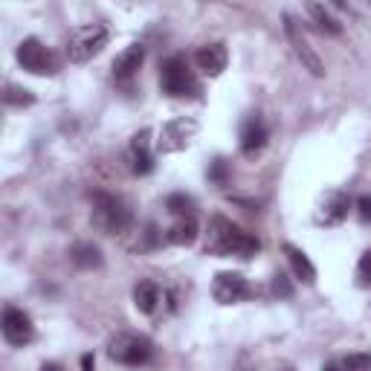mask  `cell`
Returning <instances> with one entry per match:
<instances>
[{
  "label": "cell",
  "instance_id": "1",
  "mask_svg": "<svg viewBox=\"0 0 371 371\" xmlns=\"http://www.w3.org/2000/svg\"><path fill=\"white\" fill-rule=\"evenodd\" d=\"M206 255H238V258H253L261 250V241L253 232L235 226L229 218L215 215L209 220L206 229V244H203Z\"/></svg>",
  "mask_w": 371,
  "mask_h": 371
},
{
  "label": "cell",
  "instance_id": "2",
  "mask_svg": "<svg viewBox=\"0 0 371 371\" xmlns=\"http://www.w3.org/2000/svg\"><path fill=\"white\" fill-rule=\"evenodd\" d=\"M90 200H93V223H96L102 232H108V235H119V232H125L131 226L133 212L119 195L93 192Z\"/></svg>",
  "mask_w": 371,
  "mask_h": 371
},
{
  "label": "cell",
  "instance_id": "3",
  "mask_svg": "<svg viewBox=\"0 0 371 371\" xmlns=\"http://www.w3.org/2000/svg\"><path fill=\"white\" fill-rule=\"evenodd\" d=\"M108 29L102 24H84V26H76L70 32V41H67V56L70 61L76 64H84L90 61L93 56H99L105 46H108Z\"/></svg>",
  "mask_w": 371,
  "mask_h": 371
},
{
  "label": "cell",
  "instance_id": "4",
  "mask_svg": "<svg viewBox=\"0 0 371 371\" xmlns=\"http://www.w3.org/2000/svg\"><path fill=\"white\" fill-rule=\"evenodd\" d=\"M160 87H163V93H168V96H174V99L192 96V93H198L195 70L189 67V61H186L183 56H171L160 67Z\"/></svg>",
  "mask_w": 371,
  "mask_h": 371
},
{
  "label": "cell",
  "instance_id": "5",
  "mask_svg": "<svg viewBox=\"0 0 371 371\" xmlns=\"http://www.w3.org/2000/svg\"><path fill=\"white\" fill-rule=\"evenodd\" d=\"M108 354H111V360L136 368V365H146V362L154 357V345H151V340H146V337L119 334V337H113V340L108 342Z\"/></svg>",
  "mask_w": 371,
  "mask_h": 371
},
{
  "label": "cell",
  "instance_id": "6",
  "mask_svg": "<svg viewBox=\"0 0 371 371\" xmlns=\"http://www.w3.org/2000/svg\"><path fill=\"white\" fill-rule=\"evenodd\" d=\"M18 64L26 70V73H35V76H53L59 70V61L56 56L46 50V46L38 41V38H24L18 44Z\"/></svg>",
  "mask_w": 371,
  "mask_h": 371
},
{
  "label": "cell",
  "instance_id": "7",
  "mask_svg": "<svg viewBox=\"0 0 371 371\" xmlns=\"http://www.w3.org/2000/svg\"><path fill=\"white\" fill-rule=\"evenodd\" d=\"M195 133H198V122H195V119L177 116V119H171V122H166V125L160 128L157 151H160V154H177V151H183L186 146L192 143Z\"/></svg>",
  "mask_w": 371,
  "mask_h": 371
},
{
  "label": "cell",
  "instance_id": "8",
  "mask_svg": "<svg viewBox=\"0 0 371 371\" xmlns=\"http://www.w3.org/2000/svg\"><path fill=\"white\" fill-rule=\"evenodd\" d=\"M0 328H4V340L9 345H29L35 340V325L29 319V313H24L21 308H6L4 310V322H0Z\"/></svg>",
  "mask_w": 371,
  "mask_h": 371
},
{
  "label": "cell",
  "instance_id": "9",
  "mask_svg": "<svg viewBox=\"0 0 371 371\" xmlns=\"http://www.w3.org/2000/svg\"><path fill=\"white\" fill-rule=\"evenodd\" d=\"M285 32H288V41L293 44V53H296L299 61L305 64V70H310V76L322 78V76H325V64H322V59L313 53V46L308 44V38L302 35L299 24H296L290 15H285Z\"/></svg>",
  "mask_w": 371,
  "mask_h": 371
},
{
  "label": "cell",
  "instance_id": "10",
  "mask_svg": "<svg viewBox=\"0 0 371 371\" xmlns=\"http://www.w3.org/2000/svg\"><path fill=\"white\" fill-rule=\"evenodd\" d=\"M212 296L218 305H235L250 296V282L241 273H218L212 282Z\"/></svg>",
  "mask_w": 371,
  "mask_h": 371
},
{
  "label": "cell",
  "instance_id": "11",
  "mask_svg": "<svg viewBox=\"0 0 371 371\" xmlns=\"http://www.w3.org/2000/svg\"><path fill=\"white\" fill-rule=\"evenodd\" d=\"M131 171L146 177L154 171V154H151V131H139L131 139Z\"/></svg>",
  "mask_w": 371,
  "mask_h": 371
},
{
  "label": "cell",
  "instance_id": "12",
  "mask_svg": "<svg viewBox=\"0 0 371 371\" xmlns=\"http://www.w3.org/2000/svg\"><path fill=\"white\" fill-rule=\"evenodd\" d=\"M143 61H146V46H143V44H131V46H125V50L116 56V61H113V76H116L119 81H128V78H133V76L139 73Z\"/></svg>",
  "mask_w": 371,
  "mask_h": 371
},
{
  "label": "cell",
  "instance_id": "13",
  "mask_svg": "<svg viewBox=\"0 0 371 371\" xmlns=\"http://www.w3.org/2000/svg\"><path fill=\"white\" fill-rule=\"evenodd\" d=\"M195 61H198V67H200L206 76H220V73L226 70V61H229L226 46H223L220 41H218V44H206V46H200V50H198Z\"/></svg>",
  "mask_w": 371,
  "mask_h": 371
},
{
  "label": "cell",
  "instance_id": "14",
  "mask_svg": "<svg viewBox=\"0 0 371 371\" xmlns=\"http://www.w3.org/2000/svg\"><path fill=\"white\" fill-rule=\"evenodd\" d=\"M348 209H351V200L345 192H331L328 198H325V206L319 212V223L325 226H337L348 218Z\"/></svg>",
  "mask_w": 371,
  "mask_h": 371
},
{
  "label": "cell",
  "instance_id": "15",
  "mask_svg": "<svg viewBox=\"0 0 371 371\" xmlns=\"http://www.w3.org/2000/svg\"><path fill=\"white\" fill-rule=\"evenodd\" d=\"M267 136H270V131H267V125H264L258 116L247 119V122H244V128H241V151H244L247 157H253L255 151H261V148H264Z\"/></svg>",
  "mask_w": 371,
  "mask_h": 371
},
{
  "label": "cell",
  "instance_id": "16",
  "mask_svg": "<svg viewBox=\"0 0 371 371\" xmlns=\"http://www.w3.org/2000/svg\"><path fill=\"white\" fill-rule=\"evenodd\" d=\"M200 235V229H198V220L195 218H180L168 232H166V241L174 244V247H192Z\"/></svg>",
  "mask_w": 371,
  "mask_h": 371
},
{
  "label": "cell",
  "instance_id": "17",
  "mask_svg": "<svg viewBox=\"0 0 371 371\" xmlns=\"http://www.w3.org/2000/svg\"><path fill=\"white\" fill-rule=\"evenodd\" d=\"M285 255H288V261H290V267H293V275L299 278V282H305V285H313V282H316V267L310 264V258H308L296 244H285Z\"/></svg>",
  "mask_w": 371,
  "mask_h": 371
},
{
  "label": "cell",
  "instance_id": "18",
  "mask_svg": "<svg viewBox=\"0 0 371 371\" xmlns=\"http://www.w3.org/2000/svg\"><path fill=\"white\" fill-rule=\"evenodd\" d=\"M157 302H160V285L151 282V278H146V282H139L133 288V305L139 313H154Z\"/></svg>",
  "mask_w": 371,
  "mask_h": 371
},
{
  "label": "cell",
  "instance_id": "19",
  "mask_svg": "<svg viewBox=\"0 0 371 371\" xmlns=\"http://www.w3.org/2000/svg\"><path fill=\"white\" fill-rule=\"evenodd\" d=\"M70 261L78 267V270H99L105 264V255L96 244H76L70 250Z\"/></svg>",
  "mask_w": 371,
  "mask_h": 371
},
{
  "label": "cell",
  "instance_id": "20",
  "mask_svg": "<svg viewBox=\"0 0 371 371\" xmlns=\"http://www.w3.org/2000/svg\"><path fill=\"white\" fill-rule=\"evenodd\" d=\"M308 15L313 18V26L325 35H342V24L325 9L322 4H308Z\"/></svg>",
  "mask_w": 371,
  "mask_h": 371
},
{
  "label": "cell",
  "instance_id": "21",
  "mask_svg": "<svg viewBox=\"0 0 371 371\" xmlns=\"http://www.w3.org/2000/svg\"><path fill=\"white\" fill-rule=\"evenodd\" d=\"M166 209H168L171 215H180V218H192V212H195V198H189L186 192H174V195L166 198Z\"/></svg>",
  "mask_w": 371,
  "mask_h": 371
},
{
  "label": "cell",
  "instance_id": "22",
  "mask_svg": "<svg viewBox=\"0 0 371 371\" xmlns=\"http://www.w3.org/2000/svg\"><path fill=\"white\" fill-rule=\"evenodd\" d=\"M4 102L12 105V108H29V105H35V96H32L29 90L18 87V84H9L6 93H4Z\"/></svg>",
  "mask_w": 371,
  "mask_h": 371
},
{
  "label": "cell",
  "instance_id": "23",
  "mask_svg": "<svg viewBox=\"0 0 371 371\" xmlns=\"http://www.w3.org/2000/svg\"><path fill=\"white\" fill-rule=\"evenodd\" d=\"M209 180L215 183V186H226L229 183V177H232V166H229V160H223V157H218V160H212L209 163Z\"/></svg>",
  "mask_w": 371,
  "mask_h": 371
},
{
  "label": "cell",
  "instance_id": "24",
  "mask_svg": "<svg viewBox=\"0 0 371 371\" xmlns=\"http://www.w3.org/2000/svg\"><path fill=\"white\" fill-rule=\"evenodd\" d=\"M337 362L342 371H371V354H348Z\"/></svg>",
  "mask_w": 371,
  "mask_h": 371
},
{
  "label": "cell",
  "instance_id": "25",
  "mask_svg": "<svg viewBox=\"0 0 371 371\" xmlns=\"http://www.w3.org/2000/svg\"><path fill=\"white\" fill-rule=\"evenodd\" d=\"M357 285L360 288H371V250L362 253V258L357 264Z\"/></svg>",
  "mask_w": 371,
  "mask_h": 371
},
{
  "label": "cell",
  "instance_id": "26",
  "mask_svg": "<svg viewBox=\"0 0 371 371\" xmlns=\"http://www.w3.org/2000/svg\"><path fill=\"white\" fill-rule=\"evenodd\" d=\"M273 293H275L278 299H290V296H293V285H290V278H288L285 273H275V275H273Z\"/></svg>",
  "mask_w": 371,
  "mask_h": 371
},
{
  "label": "cell",
  "instance_id": "27",
  "mask_svg": "<svg viewBox=\"0 0 371 371\" xmlns=\"http://www.w3.org/2000/svg\"><path fill=\"white\" fill-rule=\"evenodd\" d=\"M357 215H360L362 223H371V195L357 198Z\"/></svg>",
  "mask_w": 371,
  "mask_h": 371
},
{
  "label": "cell",
  "instance_id": "28",
  "mask_svg": "<svg viewBox=\"0 0 371 371\" xmlns=\"http://www.w3.org/2000/svg\"><path fill=\"white\" fill-rule=\"evenodd\" d=\"M157 232H160V229H157L154 223L146 226V247H157V244H160V235H157Z\"/></svg>",
  "mask_w": 371,
  "mask_h": 371
},
{
  "label": "cell",
  "instance_id": "29",
  "mask_svg": "<svg viewBox=\"0 0 371 371\" xmlns=\"http://www.w3.org/2000/svg\"><path fill=\"white\" fill-rule=\"evenodd\" d=\"M96 368V362H93V354H84L81 357V371H93Z\"/></svg>",
  "mask_w": 371,
  "mask_h": 371
},
{
  "label": "cell",
  "instance_id": "30",
  "mask_svg": "<svg viewBox=\"0 0 371 371\" xmlns=\"http://www.w3.org/2000/svg\"><path fill=\"white\" fill-rule=\"evenodd\" d=\"M41 371H64V368H61L59 362H44V365H41Z\"/></svg>",
  "mask_w": 371,
  "mask_h": 371
},
{
  "label": "cell",
  "instance_id": "31",
  "mask_svg": "<svg viewBox=\"0 0 371 371\" xmlns=\"http://www.w3.org/2000/svg\"><path fill=\"white\" fill-rule=\"evenodd\" d=\"M322 371H342V368H340V362H337V360H334V362H328V365H325V368H322Z\"/></svg>",
  "mask_w": 371,
  "mask_h": 371
}]
</instances>
